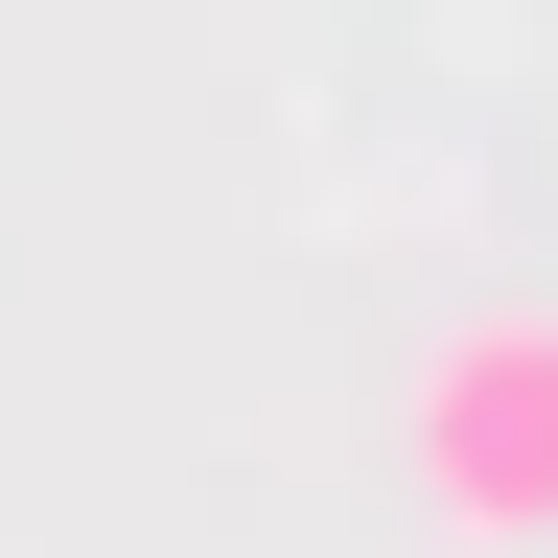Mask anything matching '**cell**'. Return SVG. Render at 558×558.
Segmentation results:
<instances>
[{"mask_svg":"<svg viewBox=\"0 0 558 558\" xmlns=\"http://www.w3.org/2000/svg\"><path fill=\"white\" fill-rule=\"evenodd\" d=\"M396 488L465 558H535L558 535V303H488V326H442L396 373Z\"/></svg>","mask_w":558,"mask_h":558,"instance_id":"6da1fadb","label":"cell"}]
</instances>
